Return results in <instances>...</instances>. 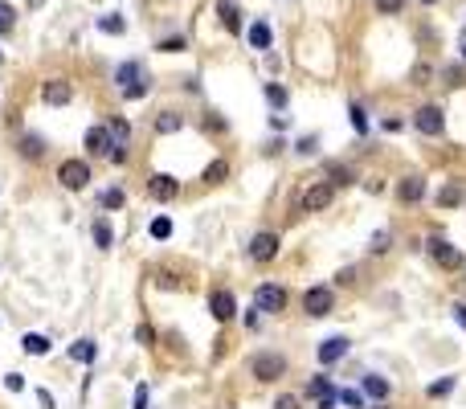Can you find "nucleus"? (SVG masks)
<instances>
[{
	"label": "nucleus",
	"instance_id": "nucleus-1",
	"mask_svg": "<svg viewBox=\"0 0 466 409\" xmlns=\"http://www.w3.org/2000/svg\"><path fill=\"white\" fill-rule=\"evenodd\" d=\"M250 373L258 376V381H278V376L286 373V360L278 356V352H254L250 356Z\"/></svg>",
	"mask_w": 466,
	"mask_h": 409
},
{
	"label": "nucleus",
	"instance_id": "nucleus-2",
	"mask_svg": "<svg viewBox=\"0 0 466 409\" xmlns=\"http://www.w3.org/2000/svg\"><path fill=\"white\" fill-rule=\"evenodd\" d=\"M254 307L266 311V315H278L286 307V291L283 287H274V282H262L258 291H254Z\"/></svg>",
	"mask_w": 466,
	"mask_h": 409
},
{
	"label": "nucleus",
	"instance_id": "nucleus-3",
	"mask_svg": "<svg viewBox=\"0 0 466 409\" xmlns=\"http://www.w3.org/2000/svg\"><path fill=\"white\" fill-rule=\"evenodd\" d=\"M430 258L438 262V266H442V270H458V266H462V254H458V250H454V245L446 242V238H438V233H433L430 242Z\"/></svg>",
	"mask_w": 466,
	"mask_h": 409
},
{
	"label": "nucleus",
	"instance_id": "nucleus-4",
	"mask_svg": "<svg viewBox=\"0 0 466 409\" xmlns=\"http://www.w3.org/2000/svg\"><path fill=\"white\" fill-rule=\"evenodd\" d=\"M58 180H62L66 188H86V184H90V164L86 160H62Z\"/></svg>",
	"mask_w": 466,
	"mask_h": 409
},
{
	"label": "nucleus",
	"instance_id": "nucleus-5",
	"mask_svg": "<svg viewBox=\"0 0 466 409\" xmlns=\"http://www.w3.org/2000/svg\"><path fill=\"white\" fill-rule=\"evenodd\" d=\"M303 307H307V315L323 319V315H332V307H335V294L327 291V287H311V291L303 294Z\"/></svg>",
	"mask_w": 466,
	"mask_h": 409
},
{
	"label": "nucleus",
	"instance_id": "nucleus-6",
	"mask_svg": "<svg viewBox=\"0 0 466 409\" xmlns=\"http://www.w3.org/2000/svg\"><path fill=\"white\" fill-rule=\"evenodd\" d=\"M413 127L421 131V135H442V131H446V115H442V107H421V111L413 115Z\"/></svg>",
	"mask_w": 466,
	"mask_h": 409
},
{
	"label": "nucleus",
	"instance_id": "nucleus-7",
	"mask_svg": "<svg viewBox=\"0 0 466 409\" xmlns=\"http://www.w3.org/2000/svg\"><path fill=\"white\" fill-rule=\"evenodd\" d=\"M332 201H335V184H311V188L303 193L299 205H303L307 213H319V209H327Z\"/></svg>",
	"mask_w": 466,
	"mask_h": 409
},
{
	"label": "nucleus",
	"instance_id": "nucleus-8",
	"mask_svg": "<svg viewBox=\"0 0 466 409\" xmlns=\"http://www.w3.org/2000/svg\"><path fill=\"white\" fill-rule=\"evenodd\" d=\"M148 196L151 201H176V196H180V180H172V176H164V172H160V176H151L148 180Z\"/></svg>",
	"mask_w": 466,
	"mask_h": 409
},
{
	"label": "nucleus",
	"instance_id": "nucleus-9",
	"mask_svg": "<svg viewBox=\"0 0 466 409\" xmlns=\"http://www.w3.org/2000/svg\"><path fill=\"white\" fill-rule=\"evenodd\" d=\"M278 233H258V238H254L250 242V258L254 262H274L278 258Z\"/></svg>",
	"mask_w": 466,
	"mask_h": 409
},
{
	"label": "nucleus",
	"instance_id": "nucleus-10",
	"mask_svg": "<svg viewBox=\"0 0 466 409\" xmlns=\"http://www.w3.org/2000/svg\"><path fill=\"white\" fill-rule=\"evenodd\" d=\"M209 311H213L217 324H229L233 315H237V299H233L229 291H213L209 294Z\"/></svg>",
	"mask_w": 466,
	"mask_h": 409
},
{
	"label": "nucleus",
	"instance_id": "nucleus-11",
	"mask_svg": "<svg viewBox=\"0 0 466 409\" xmlns=\"http://www.w3.org/2000/svg\"><path fill=\"white\" fill-rule=\"evenodd\" d=\"M41 98H45L50 107H66L70 98H74V86H70L66 78H53V82H45V86H41Z\"/></svg>",
	"mask_w": 466,
	"mask_h": 409
},
{
	"label": "nucleus",
	"instance_id": "nucleus-12",
	"mask_svg": "<svg viewBox=\"0 0 466 409\" xmlns=\"http://www.w3.org/2000/svg\"><path fill=\"white\" fill-rule=\"evenodd\" d=\"M307 397H315L319 409H335V389L327 385V376H315V381L307 385Z\"/></svg>",
	"mask_w": 466,
	"mask_h": 409
},
{
	"label": "nucleus",
	"instance_id": "nucleus-13",
	"mask_svg": "<svg viewBox=\"0 0 466 409\" xmlns=\"http://www.w3.org/2000/svg\"><path fill=\"white\" fill-rule=\"evenodd\" d=\"M217 16H221V25L229 33H242V9H237V0H217Z\"/></svg>",
	"mask_w": 466,
	"mask_h": 409
},
{
	"label": "nucleus",
	"instance_id": "nucleus-14",
	"mask_svg": "<svg viewBox=\"0 0 466 409\" xmlns=\"http://www.w3.org/2000/svg\"><path fill=\"white\" fill-rule=\"evenodd\" d=\"M348 356V340L344 336H332V340H323V348H319V364H335V360Z\"/></svg>",
	"mask_w": 466,
	"mask_h": 409
},
{
	"label": "nucleus",
	"instance_id": "nucleus-15",
	"mask_svg": "<svg viewBox=\"0 0 466 409\" xmlns=\"http://www.w3.org/2000/svg\"><path fill=\"white\" fill-rule=\"evenodd\" d=\"M143 78H148L143 62H123V65L115 70V82L123 86V90H127V86H135V82H143Z\"/></svg>",
	"mask_w": 466,
	"mask_h": 409
},
{
	"label": "nucleus",
	"instance_id": "nucleus-16",
	"mask_svg": "<svg viewBox=\"0 0 466 409\" xmlns=\"http://www.w3.org/2000/svg\"><path fill=\"white\" fill-rule=\"evenodd\" d=\"M421 193H426V180H421V176H405V180L397 184V196L405 201V205H417V201H421Z\"/></svg>",
	"mask_w": 466,
	"mask_h": 409
},
{
	"label": "nucleus",
	"instance_id": "nucleus-17",
	"mask_svg": "<svg viewBox=\"0 0 466 409\" xmlns=\"http://www.w3.org/2000/svg\"><path fill=\"white\" fill-rule=\"evenodd\" d=\"M86 152H90V156H107V152H111V135H107V127H90L86 131Z\"/></svg>",
	"mask_w": 466,
	"mask_h": 409
},
{
	"label": "nucleus",
	"instance_id": "nucleus-18",
	"mask_svg": "<svg viewBox=\"0 0 466 409\" xmlns=\"http://www.w3.org/2000/svg\"><path fill=\"white\" fill-rule=\"evenodd\" d=\"M41 152H45V139H41V135H21V156H25V160H41Z\"/></svg>",
	"mask_w": 466,
	"mask_h": 409
},
{
	"label": "nucleus",
	"instance_id": "nucleus-19",
	"mask_svg": "<svg viewBox=\"0 0 466 409\" xmlns=\"http://www.w3.org/2000/svg\"><path fill=\"white\" fill-rule=\"evenodd\" d=\"M458 201H462V184H458V180H450L446 188L438 193V209H454Z\"/></svg>",
	"mask_w": 466,
	"mask_h": 409
},
{
	"label": "nucleus",
	"instance_id": "nucleus-20",
	"mask_svg": "<svg viewBox=\"0 0 466 409\" xmlns=\"http://www.w3.org/2000/svg\"><path fill=\"white\" fill-rule=\"evenodd\" d=\"M246 37H250V46H254V49H270V25H266V21H254Z\"/></svg>",
	"mask_w": 466,
	"mask_h": 409
},
{
	"label": "nucleus",
	"instance_id": "nucleus-21",
	"mask_svg": "<svg viewBox=\"0 0 466 409\" xmlns=\"http://www.w3.org/2000/svg\"><path fill=\"white\" fill-rule=\"evenodd\" d=\"M180 115L176 111H160V119H156V131H160V135H176V131H180Z\"/></svg>",
	"mask_w": 466,
	"mask_h": 409
},
{
	"label": "nucleus",
	"instance_id": "nucleus-22",
	"mask_svg": "<svg viewBox=\"0 0 466 409\" xmlns=\"http://www.w3.org/2000/svg\"><path fill=\"white\" fill-rule=\"evenodd\" d=\"M107 135H111V147H127V135H131V127L119 119V123H111V127H107Z\"/></svg>",
	"mask_w": 466,
	"mask_h": 409
},
{
	"label": "nucleus",
	"instance_id": "nucleus-23",
	"mask_svg": "<svg viewBox=\"0 0 466 409\" xmlns=\"http://www.w3.org/2000/svg\"><path fill=\"white\" fill-rule=\"evenodd\" d=\"M25 352H29V356H45V352H50V340H45V336H25Z\"/></svg>",
	"mask_w": 466,
	"mask_h": 409
},
{
	"label": "nucleus",
	"instance_id": "nucleus-24",
	"mask_svg": "<svg viewBox=\"0 0 466 409\" xmlns=\"http://www.w3.org/2000/svg\"><path fill=\"white\" fill-rule=\"evenodd\" d=\"M225 176H229V164L225 160H213L205 168V180H209V184H217V180H225Z\"/></svg>",
	"mask_w": 466,
	"mask_h": 409
},
{
	"label": "nucleus",
	"instance_id": "nucleus-25",
	"mask_svg": "<svg viewBox=\"0 0 466 409\" xmlns=\"http://www.w3.org/2000/svg\"><path fill=\"white\" fill-rule=\"evenodd\" d=\"M70 356L82 360V364H90V360H94V344H90V340H78L74 348H70Z\"/></svg>",
	"mask_w": 466,
	"mask_h": 409
},
{
	"label": "nucleus",
	"instance_id": "nucleus-26",
	"mask_svg": "<svg viewBox=\"0 0 466 409\" xmlns=\"http://www.w3.org/2000/svg\"><path fill=\"white\" fill-rule=\"evenodd\" d=\"M364 393L368 397H389V381H381V376H364Z\"/></svg>",
	"mask_w": 466,
	"mask_h": 409
},
{
	"label": "nucleus",
	"instance_id": "nucleus-27",
	"mask_svg": "<svg viewBox=\"0 0 466 409\" xmlns=\"http://www.w3.org/2000/svg\"><path fill=\"white\" fill-rule=\"evenodd\" d=\"M327 176H332L335 184H352V168L348 164H327Z\"/></svg>",
	"mask_w": 466,
	"mask_h": 409
},
{
	"label": "nucleus",
	"instance_id": "nucleus-28",
	"mask_svg": "<svg viewBox=\"0 0 466 409\" xmlns=\"http://www.w3.org/2000/svg\"><path fill=\"white\" fill-rule=\"evenodd\" d=\"M123 201H127L123 188H107V193H102V209H123Z\"/></svg>",
	"mask_w": 466,
	"mask_h": 409
},
{
	"label": "nucleus",
	"instance_id": "nucleus-29",
	"mask_svg": "<svg viewBox=\"0 0 466 409\" xmlns=\"http://www.w3.org/2000/svg\"><path fill=\"white\" fill-rule=\"evenodd\" d=\"M348 111H352V127L364 135V131H368V115H364V107H360V102H352Z\"/></svg>",
	"mask_w": 466,
	"mask_h": 409
},
{
	"label": "nucleus",
	"instance_id": "nucleus-30",
	"mask_svg": "<svg viewBox=\"0 0 466 409\" xmlns=\"http://www.w3.org/2000/svg\"><path fill=\"white\" fill-rule=\"evenodd\" d=\"M99 29L102 33H123L127 29V21H123V16H99Z\"/></svg>",
	"mask_w": 466,
	"mask_h": 409
},
{
	"label": "nucleus",
	"instance_id": "nucleus-31",
	"mask_svg": "<svg viewBox=\"0 0 466 409\" xmlns=\"http://www.w3.org/2000/svg\"><path fill=\"white\" fill-rule=\"evenodd\" d=\"M94 242H99V250H111V225L107 221H94Z\"/></svg>",
	"mask_w": 466,
	"mask_h": 409
},
{
	"label": "nucleus",
	"instance_id": "nucleus-32",
	"mask_svg": "<svg viewBox=\"0 0 466 409\" xmlns=\"http://www.w3.org/2000/svg\"><path fill=\"white\" fill-rule=\"evenodd\" d=\"M335 405H348V409H360V393H352V389H340V393H335Z\"/></svg>",
	"mask_w": 466,
	"mask_h": 409
},
{
	"label": "nucleus",
	"instance_id": "nucleus-33",
	"mask_svg": "<svg viewBox=\"0 0 466 409\" xmlns=\"http://www.w3.org/2000/svg\"><path fill=\"white\" fill-rule=\"evenodd\" d=\"M13 9H9V4H4V0H0V33H13V25H17V21H13Z\"/></svg>",
	"mask_w": 466,
	"mask_h": 409
},
{
	"label": "nucleus",
	"instance_id": "nucleus-34",
	"mask_svg": "<svg viewBox=\"0 0 466 409\" xmlns=\"http://www.w3.org/2000/svg\"><path fill=\"white\" fill-rule=\"evenodd\" d=\"M168 233H172V221H168V217H156V221H151V238H160V242H164Z\"/></svg>",
	"mask_w": 466,
	"mask_h": 409
},
{
	"label": "nucleus",
	"instance_id": "nucleus-35",
	"mask_svg": "<svg viewBox=\"0 0 466 409\" xmlns=\"http://www.w3.org/2000/svg\"><path fill=\"white\" fill-rule=\"evenodd\" d=\"M266 98H270V107H286V90L283 86H274V82L266 86Z\"/></svg>",
	"mask_w": 466,
	"mask_h": 409
},
{
	"label": "nucleus",
	"instance_id": "nucleus-36",
	"mask_svg": "<svg viewBox=\"0 0 466 409\" xmlns=\"http://www.w3.org/2000/svg\"><path fill=\"white\" fill-rule=\"evenodd\" d=\"M148 90H151V78H143V82H135V86H127L123 95H127V98H131V102H135V98H143V95H148Z\"/></svg>",
	"mask_w": 466,
	"mask_h": 409
},
{
	"label": "nucleus",
	"instance_id": "nucleus-37",
	"mask_svg": "<svg viewBox=\"0 0 466 409\" xmlns=\"http://www.w3.org/2000/svg\"><path fill=\"white\" fill-rule=\"evenodd\" d=\"M160 49H164V53H180V49H188V41H184V37H164Z\"/></svg>",
	"mask_w": 466,
	"mask_h": 409
},
{
	"label": "nucleus",
	"instance_id": "nucleus-38",
	"mask_svg": "<svg viewBox=\"0 0 466 409\" xmlns=\"http://www.w3.org/2000/svg\"><path fill=\"white\" fill-rule=\"evenodd\" d=\"M315 147H319V139H315V135H307V139H299V144H295V152H299V156H311Z\"/></svg>",
	"mask_w": 466,
	"mask_h": 409
},
{
	"label": "nucleus",
	"instance_id": "nucleus-39",
	"mask_svg": "<svg viewBox=\"0 0 466 409\" xmlns=\"http://www.w3.org/2000/svg\"><path fill=\"white\" fill-rule=\"evenodd\" d=\"M450 389H454V376H446V381H438V385H430V397H446Z\"/></svg>",
	"mask_w": 466,
	"mask_h": 409
},
{
	"label": "nucleus",
	"instance_id": "nucleus-40",
	"mask_svg": "<svg viewBox=\"0 0 466 409\" xmlns=\"http://www.w3.org/2000/svg\"><path fill=\"white\" fill-rule=\"evenodd\" d=\"M376 9H381V13H401V9H405V0H376Z\"/></svg>",
	"mask_w": 466,
	"mask_h": 409
},
{
	"label": "nucleus",
	"instance_id": "nucleus-41",
	"mask_svg": "<svg viewBox=\"0 0 466 409\" xmlns=\"http://www.w3.org/2000/svg\"><path fill=\"white\" fill-rule=\"evenodd\" d=\"M135 340H139V344H156V331L143 324V327H135Z\"/></svg>",
	"mask_w": 466,
	"mask_h": 409
},
{
	"label": "nucleus",
	"instance_id": "nucleus-42",
	"mask_svg": "<svg viewBox=\"0 0 466 409\" xmlns=\"http://www.w3.org/2000/svg\"><path fill=\"white\" fill-rule=\"evenodd\" d=\"M372 250H376V254H384V250H389V229H381V233L372 238Z\"/></svg>",
	"mask_w": 466,
	"mask_h": 409
},
{
	"label": "nucleus",
	"instance_id": "nucleus-43",
	"mask_svg": "<svg viewBox=\"0 0 466 409\" xmlns=\"http://www.w3.org/2000/svg\"><path fill=\"white\" fill-rule=\"evenodd\" d=\"M430 74H433L430 65H417V70H413V82H417V86H426V82H430Z\"/></svg>",
	"mask_w": 466,
	"mask_h": 409
},
{
	"label": "nucleus",
	"instance_id": "nucleus-44",
	"mask_svg": "<svg viewBox=\"0 0 466 409\" xmlns=\"http://www.w3.org/2000/svg\"><path fill=\"white\" fill-rule=\"evenodd\" d=\"M4 385H9V389H13V393H21V389H25V376L9 373V376H4Z\"/></svg>",
	"mask_w": 466,
	"mask_h": 409
},
{
	"label": "nucleus",
	"instance_id": "nucleus-45",
	"mask_svg": "<svg viewBox=\"0 0 466 409\" xmlns=\"http://www.w3.org/2000/svg\"><path fill=\"white\" fill-rule=\"evenodd\" d=\"M274 409H299V397H278V401H274Z\"/></svg>",
	"mask_w": 466,
	"mask_h": 409
},
{
	"label": "nucleus",
	"instance_id": "nucleus-46",
	"mask_svg": "<svg viewBox=\"0 0 466 409\" xmlns=\"http://www.w3.org/2000/svg\"><path fill=\"white\" fill-rule=\"evenodd\" d=\"M446 78H450V86H462V70H458V65H450Z\"/></svg>",
	"mask_w": 466,
	"mask_h": 409
},
{
	"label": "nucleus",
	"instance_id": "nucleus-47",
	"mask_svg": "<svg viewBox=\"0 0 466 409\" xmlns=\"http://www.w3.org/2000/svg\"><path fill=\"white\" fill-rule=\"evenodd\" d=\"M135 409H148V389H143V385L135 389Z\"/></svg>",
	"mask_w": 466,
	"mask_h": 409
},
{
	"label": "nucleus",
	"instance_id": "nucleus-48",
	"mask_svg": "<svg viewBox=\"0 0 466 409\" xmlns=\"http://www.w3.org/2000/svg\"><path fill=\"white\" fill-rule=\"evenodd\" d=\"M454 319H458V324L466 327V307H462V303H458V307H454Z\"/></svg>",
	"mask_w": 466,
	"mask_h": 409
},
{
	"label": "nucleus",
	"instance_id": "nucleus-49",
	"mask_svg": "<svg viewBox=\"0 0 466 409\" xmlns=\"http://www.w3.org/2000/svg\"><path fill=\"white\" fill-rule=\"evenodd\" d=\"M29 9H41V0H29Z\"/></svg>",
	"mask_w": 466,
	"mask_h": 409
},
{
	"label": "nucleus",
	"instance_id": "nucleus-50",
	"mask_svg": "<svg viewBox=\"0 0 466 409\" xmlns=\"http://www.w3.org/2000/svg\"><path fill=\"white\" fill-rule=\"evenodd\" d=\"M421 4H438V0H421Z\"/></svg>",
	"mask_w": 466,
	"mask_h": 409
},
{
	"label": "nucleus",
	"instance_id": "nucleus-51",
	"mask_svg": "<svg viewBox=\"0 0 466 409\" xmlns=\"http://www.w3.org/2000/svg\"><path fill=\"white\" fill-rule=\"evenodd\" d=\"M462 58H466V46H462Z\"/></svg>",
	"mask_w": 466,
	"mask_h": 409
}]
</instances>
